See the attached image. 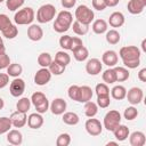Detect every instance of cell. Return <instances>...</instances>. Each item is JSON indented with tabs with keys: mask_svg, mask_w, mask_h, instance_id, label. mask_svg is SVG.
<instances>
[{
	"mask_svg": "<svg viewBox=\"0 0 146 146\" xmlns=\"http://www.w3.org/2000/svg\"><path fill=\"white\" fill-rule=\"evenodd\" d=\"M140 55L141 51L136 46H125L119 51V56L121 57L123 65L131 70L137 68L140 65Z\"/></svg>",
	"mask_w": 146,
	"mask_h": 146,
	"instance_id": "6da1fadb",
	"label": "cell"
},
{
	"mask_svg": "<svg viewBox=\"0 0 146 146\" xmlns=\"http://www.w3.org/2000/svg\"><path fill=\"white\" fill-rule=\"evenodd\" d=\"M73 23V16L68 10H62L57 14V17L54 22L52 29L57 33H64L70 30Z\"/></svg>",
	"mask_w": 146,
	"mask_h": 146,
	"instance_id": "7a4b0ae2",
	"label": "cell"
},
{
	"mask_svg": "<svg viewBox=\"0 0 146 146\" xmlns=\"http://www.w3.org/2000/svg\"><path fill=\"white\" fill-rule=\"evenodd\" d=\"M55 15H56L55 6L51 3H46V5H42L41 7H39V9L36 11V21L41 24L49 23L50 21H52L55 18Z\"/></svg>",
	"mask_w": 146,
	"mask_h": 146,
	"instance_id": "3957f363",
	"label": "cell"
},
{
	"mask_svg": "<svg viewBox=\"0 0 146 146\" xmlns=\"http://www.w3.org/2000/svg\"><path fill=\"white\" fill-rule=\"evenodd\" d=\"M34 17H35V14H34L33 8L25 7V8H22L15 13L14 22L17 25H29V24H32Z\"/></svg>",
	"mask_w": 146,
	"mask_h": 146,
	"instance_id": "277c9868",
	"label": "cell"
},
{
	"mask_svg": "<svg viewBox=\"0 0 146 146\" xmlns=\"http://www.w3.org/2000/svg\"><path fill=\"white\" fill-rule=\"evenodd\" d=\"M74 15H75V21H78L82 24H86V25L91 24V22H94V18H95V14H94L92 9H90L86 5L78 6Z\"/></svg>",
	"mask_w": 146,
	"mask_h": 146,
	"instance_id": "5b68a950",
	"label": "cell"
},
{
	"mask_svg": "<svg viewBox=\"0 0 146 146\" xmlns=\"http://www.w3.org/2000/svg\"><path fill=\"white\" fill-rule=\"evenodd\" d=\"M121 123V114L119 111L116 110H111L108 111L105 116H104V121H103V125L107 131H114V129Z\"/></svg>",
	"mask_w": 146,
	"mask_h": 146,
	"instance_id": "8992f818",
	"label": "cell"
},
{
	"mask_svg": "<svg viewBox=\"0 0 146 146\" xmlns=\"http://www.w3.org/2000/svg\"><path fill=\"white\" fill-rule=\"evenodd\" d=\"M84 128H86V131L92 136V137H96V136H99L103 131V124L100 123L99 120L97 119H94V117H89L86 123H84Z\"/></svg>",
	"mask_w": 146,
	"mask_h": 146,
	"instance_id": "52a82bcc",
	"label": "cell"
},
{
	"mask_svg": "<svg viewBox=\"0 0 146 146\" xmlns=\"http://www.w3.org/2000/svg\"><path fill=\"white\" fill-rule=\"evenodd\" d=\"M25 91V81L23 79L18 78H14V80L10 82L9 86V92L13 97H19L23 95V92Z\"/></svg>",
	"mask_w": 146,
	"mask_h": 146,
	"instance_id": "ba28073f",
	"label": "cell"
},
{
	"mask_svg": "<svg viewBox=\"0 0 146 146\" xmlns=\"http://www.w3.org/2000/svg\"><path fill=\"white\" fill-rule=\"evenodd\" d=\"M125 98L128 99V102L131 105H138L141 103L143 98H144V92L143 89L138 88V87H132L127 91Z\"/></svg>",
	"mask_w": 146,
	"mask_h": 146,
	"instance_id": "9c48e42d",
	"label": "cell"
},
{
	"mask_svg": "<svg viewBox=\"0 0 146 146\" xmlns=\"http://www.w3.org/2000/svg\"><path fill=\"white\" fill-rule=\"evenodd\" d=\"M51 75L52 74L50 73L48 67H41L34 74V83L38 86H46L50 81Z\"/></svg>",
	"mask_w": 146,
	"mask_h": 146,
	"instance_id": "30bf717a",
	"label": "cell"
},
{
	"mask_svg": "<svg viewBox=\"0 0 146 146\" xmlns=\"http://www.w3.org/2000/svg\"><path fill=\"white\" fill-rule=\"evenodd\" d=\"M103 63L98 58H91L86 64V72L89 75H98L102 72Z\"/></svg>",
	"mask_w": 146,
	"mask_h": 146,
	"instance_id": "8fae6325",
	"label": "cell"
},
{
	"mask_svg": "<svg viewBox=\"0 0 146 146\" xmlns=\"http://www.w3.org/2000/svg\"><path fill=\"white\" fill-rule=\"evenodd\" d=\"M66 100L63 98H55L49 105V110L54 115H62L66 111Z\"/></svg>",
	"mask_w": 146,
	"mask_h": 146,
	"instance_id": "7c38bea8",
	"label": "cell"
},
{
	"mask_svg": "<svg viewBox=\"0 0 146 146\" xmlns=\"http://www.w3.org/2000/svg\"><path fill=\"white\" fill-rule=\"evenodd\" d=\"M10 121H11V125L14 128H23L26 122H27V116L26 113L16 111L14 113H11L10 115Z\"/></svg>",
	"mask_w": 146,
	"mask_h": 146,
	"instance_id": "4fadbf2b",
	"label": "cell"
},
{
	"mask_svg": "<svg viewBox=\"0 0 146 146\" xmlns=\"http://www.w3.org/2000/svg\"><path fill=\"white\" fill-rule=\"evenodd\" d=\"M117 60H119V56H117L116 51H114V50H106L102 56V63L108 67L116 66Z\"/></svg>",
	"mask_w": 146,
	"mask_h": 146,
	"instance_id": "5bb4252c",
	"label": "cell"
},
{
	"mask_svg": "<svg viewBox=\"0 0 146 146\" xmlns=\"http://www.w3.org/2000/svg\"><path fill=\"white\" fill-rule=\"evenodd\" d=\"M43 36V30L38 24H31L27 27V38L31 41H40Z\"/></svg>",
	"mask_w": 146,
	"mask_h": 146,
	"instance_id": "9a60e30c",
	"label": "cell"
},
{
	"mask_svg": "<svg viewBox=\"0 0 146 146\" xmlns=\"http://www.w3.org/2000/svg\"><path fill=\"white\" fill-rule=\"evenodd\" d=\"M27 125L31 129H40L43 125V116L40 113H31L27 116Z\"/></svg>",
	"mask_w": 146,
	"mask_h": 146,
	"instance_id": "2e32d148",
	"label": "cell"
},
{
	"mask_svg": "<svg viewBox=\"0 0 146 146\" xmlns=\"http://www.w3.org/2000/svg\"><path fill=\"white\" fill-rule=\"evenodd\" d=\"M124 15L121 13V11H114L110 15V18H108V23L112 27L116 29V27H121L123 24H124Z\"/></svg>",
	"mask_w": 146,
	"mask_h": 146,
	"instance_id": "e0dca14e",
	"label": "cell"
},
{
	"mask_svg": "<svg viewBox=\"0 0 146 146\" xmlns=\"http://www.w3.org/2000/svg\"><path fill=\"white\" fill-rule=\"evenodd\" d=\"M7 141L11 145H21L23 143V135L19 130L17 129H10L7 132Z\"/></svg>",
	"mask_w": 146,
	"mask_h": 146,
	"instance_id": "ac0fdd59",
	"label": "cell"
},
{
	"mask_svg": "<svg viewBox=\"0 0 146 146\" xmlns=\"http://www.w3.org/2000/svg\"><path fill=\"white\" fill-rule=\"evenodd\" d=\"M129 143L131 146H144L146 143L145 133L141 131H133L131 135L129 133Z\"/></svg>",
	"mask_w": 146,
	"mask_h": 146,
	"instance_id": "d6986e66",
	"label": "cell"
},
{
	"mask_svg": "<svg viewBox=\"0 0 146 146\" xmlns=\"http://www.w3.org/2000/svg\"><path fill=\"white\" fill-rule=\"evenodd\" d=\"M113 133H114V137H115V139H116L117 141H124V140L129 137L130 131H129V128H128L127 125L120 123V124L114 129Z\"/></svg>",
	"mask_w": 146,
	"mask_h": 146,
	"instance_id": "ffe728a7",
	"label": "cell"
},
{
	"mask_svg": "<svg viewBox=\"0 0 146 146\" xmlns=\"http://www.w3.org/2000/svg\"><path fill=\"white\" fill-rule=\"evenodd\" d=\"M94 95L92 89L89 86H81L79 89V103H87L89 100H91Z\"/></svg>",
	"mask_w": 146,
	"mask_h": 146,
	"instance_id": "44dd1931",
	"label": "cell"
},
{
	"mask_svg": "<svg viewBox=\"0 0 146 146\" xmlns=\"http://www.w3.org/2000/svg\"><path fill=\"white\" fill-rule=\"evenodd\" d=\"M145 5L141 3L139 0H130L127 5V8H128V11L132 15H139L144 11L145 9Z\"/></svg>",
	"mask_w": 146,
	"mask_h": 146,
	"instance_id": "7402d4cb",
	"label": "cell"
},
{
	"mask_svg": "<svg viewBox=\"0 0 146 146\" xmlns=\"http://www.w3.org/2000/svg\"><path fill=\"white\" fill-rule=\"evenodd\" d=\"M91 29L96 34H103V33H106V31L108 29V24L105 19L99 18V19H96L92 22Z\"/></svg>",
	"mask_w": 146,
	"mask_h": 146,
	"instance_id": "603a6c76",
	"label": "cell"
},
{
	"mask_svg": "<svg viewBox=\"0 0 146 146\" xmlns=\"http://www.w3.org/2000/svg\"><path fill=\"white\" fill-rule=\"evenodd\" d=\"M62 120L67 125H76L79 123V121H80V117L74 112H64Z\"/></svg>",
	"mask_w": 146,
	"mask_h": 146,
	"instance_id": "cb8c5ba5",
	"label": "cell"
},
{
	"mask_svg": "<svg viewBox=\"0 0 146 146\" xmlns=\"http://www.w3.org/2000/svg\"><path fill=\"white\" fill-rule=\"evenodd\" d=\"M125 95H127V89L121 86V84H117V86H114L111 90V96L112 98L116 99V100H122L125 98Z\"/></svg>",
	"mask_w": 146,
	"mask_h": 146,
	"instance_id": "d4e9b609",
	"label": "cell"
},
{
	"mask_svg": "<svg viewBox=\"0 0 146 146\" xmlns=\"http://www.w3.org/2000/svg\"><path fill=\"white\" fill-rule=\"evenodd\" d=\"M113 68L115 71V75H116V82H123L129 79L130 73H129L128 68H125L123 66H114Z\"/></svg>",
	"mask_w": 146,
	"mask_h": 146,
	"instance_id": "484cf974",
	"label": "cell"
},
{
	"mask_svg": "<svg viewBox=\"0 0 146 146\" xmlns=\"http://www.w3.org/2000/svg\"><path fill=\"white\" fill-rule=\"evenodd\" d=\"M106 41L110 43V44H117L120 42V39H121V35L119 33V31H116L115 29H112V30H107L106 31Z\"/></svg>",
	"mask_w": 146,
	"mask_h": 146,
	"instance_id": "4316f807",
	"label": "cell"
},
{
	"mask_svg": "<svg viewBox=\"0 0 146 146\" xmlns=\"http://www.w3.org/2000/svg\"><path fill=\"white\" fill-rule=\"evenodd\" d=\"M23 72V66L18 63L9 64L7 67V74L11 78H18Z\"/></svg>",
	"mask_w": 146,
	"mask_h": 146,
	"instance_id": "83f0119b",
	"label": "cell"
},
{
	"mask_svg": "<svg viewBox=\"0 0 146 146\" xmlns=\"http://www.w3.org/2000/svg\"><path fill=\"white\" fill-rule=\"evenodd\" d=\"M102 79L106 84H112L114 82H116V75H115V71L114 68L110 67L107 70H105L102 74Z\"/></svg>",
	"mask_w": 146,
	"mask_h": 146,
	"instance_id": "f1b7e54d",
	"label": "cell"
},
{
	"mask_svg": "<svg viewBox=\"0 0 146 146\" xmlns=\"http://www.w3.org/2000/svg\"><path fill=\"white\" fill-rule=\"evenodd\" d=\"M72 29H73V32L76 34V35H84L88 33L89 31V25H86V24H82L78 21H74L72 23Z\"/></svg>",
	"mask_w": 146,
	"mask_h": 146,
	"instance_id": "f546056e",
	"label": "cell"
},
{
	"mask_svg": "<svg viewBox=\"0 0 146 146\" xmlns=\"http://www.w3.org/2000/svg\"><path fill=\"white\" fill-rule=\"evenodd\" d=\"M98 113V106L96 103L89 100L87 103H84V114L88 117H94L96 114Z\"/></svg>",
	"mask_w": 146,
	"mask_h": 146,
	"instance_id": "4dcf8cb0",
	"label": "cell"
},
{
	"mask_svg": "<svg viewBox=\"0 0 146 146\" xmlns=\"http://www.w3.org/2000/svg\"><path fill=\"white\" fill-rule=\"evenodd\" d=\"M73 57L78 62H84L89 57V50L84 46H82L79 49H76L75 51H73Z\"/></svg>",
	"mask_w": 146,
	"mask_h": 146,
	"instance_id": "1f68e13d",
	"label": "cell"
},
{
	"mask_svg": "<svg viewBox=\"0 0 146 146\" xmlns=\"http://www.w3.org/2000/svg\"><path fill=\"white\" fill-rule=\"evenodd\" d=\"M55 60L64 66H67L70 63H71V57L70 55L64 51V50H60V51H57L56 55H55Z\"/></svg>",
	"mask_w": 146,
	"mask_h": 146,
	"instance_id": "d6a6232c",
	"label": "cell"
},
{
	"mask_svg": "<svg viewBox=\"0 0 146 146\" xmlns=\"http://www.w3.org/2000/svg\"><path fill=\"white\" fill-rule=\"evenodd\" d=\"M48 68H49V71H50V73H51L52 75H62V74L65 72L66 66H64V65L57 63V62L54 59V60L50 63V65L48 66Z\"/></svg>",
	"mask_w": 146,
	"mask_h": 146,
	"instance_id": "836d02e7",
	"label": "cell"
},
{
	"mask_svg": "<svg viewBox=\"0 0 146 146\" xmlns=\"http://www.w3.org/2000/svg\"><path fill=\"white\" fill-rule=\"evenodd\" d=\"M30 107H31V99H29L27 97H22L17 102V104H16L17 111L23 112V113H27V111L30 110Z\"/></svg>",
	"mask_w": 146,
	"mask_h": 146,
	"instance_id": "e575fe53",
	"label": "cell"
},
{
	"mask_svg": "<svg viewBox=\"0 0 146 146\" xmlns=\"http://www.w3.org/2000/svg\"><path fill=\"white\" fill-rule=\"evenodd\" d=\"M51 62H52V57L49 52H41L38 56V64L41 67H48Z\"/></svg>",
	"mask_w": 146,
	"mask_h": 146,
	"instance_id": "d590c367",
	"label": "cell"
},
{
	"mask_svg": "<svg viewBox=\"0 0 146 146\" xmlns=\"http://www.w3.org/2000/svg\"><path fill=\"white\" fill-rule=\"evenodd\" d=\"M47 99H48V98L46 97V95H44L43 92H41V91H36V92L32 94V96H31V103L34 105V107L39 106L40 104H42V103L46 102Z\"/></svg>",
	"mask_w": 146,
	"mask_h": 146,
	"instance_id": "8d00e7d4",
	"label": "cell"
},
{
	"mask_svg": "<svg viewBox=\"0 0 146 146\" xmlns=\"http://www.w3.org/2000/svg\"><path fill=\"white\" fill-rule=\"evenodd\" d=\"M11 121H10V117H7V116H1L0 117V135H3V133H7L10 129H11Z\"/></svg>",
	"mask_w": 146,
	"mask_h": 146,
	"instance_id": "74e56055",
	"label": "cell"
},
{
	"mask_svg": "<svg viewBox=\"0 0 146 146\" xmlns=\"http://www.w3.org/2000/svg\"><path fill=\"white\" fill-rule=\"evenodd\" d=\"M1 33H2V36L7 38V39H14V38H16L17 34H18V29H17L16 25L11 24V25H9L7 29H5Z\"/></svg>",
	"mask_w": 146,
	"mask_h": 146,
	"instance_id": "f35d334b",
	"label": "cell"
},
{
	"mask_svg": "<svg viewBox=\"0 0 146 146\" xmlns=\"http://www.w3.org/2000/svg\"><path fill=\"white\" fill-rule=\"evenodd\" d=\"M123 116L125 120L128 121H132L135 120L137 116H138V110L132 105V106H129L124 110V113H123Z\"/></svg>",
	"mask_w": 146,
	"mask_h": 146,
	"instance_id": "ab89813d",
	"label": "cell"
},
{
	"mask_svg": "<svg viewBox=\"0 0 146 146\" xmlns=\"http://www.w3.org/2000/svg\"><path fill=\"white\" fill-rule=\"evenodd\" d=\"M24 2H25V0H6V6H7L8 10L16 11L24 5Z\"/></svg>",
	"mask_w": 146,
	"mask_h": 146,
	"instance_id": "60d3db41",
	"label": "cell"
},
{
	"mask_svg": "<svg viewBox=\"0 0 146 146\" xmlns=\"http://www.w3.org/2000/svg\"><path fill=\"white\" fill-rule=\"evenodd\" d=\"M70 144H71V136L66 132L60 133L56 139V145L57 146H68Z\"/></svg>",
	"mask_w": 146,
	"mask_h": 146,
	"instance_id": "b9f144b4",
	"label": "cell"
},
{
	"mask_svg": "<svg viewBox=\"0 0 146 146\" xmlns=\"http://www.w3.org/2000/svg\"><path fill=\"white\" fill-rule=\"evenodd\" d=\"M79 89H80V86H76V84H72L67 89L68 97L72 100H74V102H78L79 100Z\"/></svg>",
	"mask_w": 146,
	"mask_h": 146,
	"instance_id": "7bdbcfd3",
	"label": "cell"
},
{
	"mask_svg": "<svg viewBox=\"0 0 146 146\" xmlns=\"http://www.w3.org/2000/svg\"><path fill=\"white\" fill-rule=\"evenodd\" d=\"M97 106L100 108H107L111 104V98L110 95H104V96H97Z\"/></svg>",
	"mask_w": 146,
	"mask_h": 146,
	"instance_id": "ee69618b",
	"label": "cell"
},
{
	"mask_svg": "<svg viewBox=\"0 0 146 146\" xmlns=\"http://www.w3.org/2000/svg\"><path fill=\"white\" fill-rule=\"evenodd\" d=\"M71 41H72V36L71 35H62L59 38V46L64 49V50H70L71 49Z\"/></svg>",
	"mask_w": 146,
	"mask_h": 146,
	"instance_id": "f6af8a7d",
	"label": "cell"
},
{
	"mask_svg": "<svg viewBox=\"0 0 146 146\" xmlns=\"http://www.w3.org/2000/svg\"><path fill=\"white\" fill-rule=\"evenodd\" d=\"M96 95L97 96H104V95H110V88L104 82V83H98L95 88Z\"/></svg>",
	"mask_w": 146,
	"mask_h": 146,
	"instance_id": "bcb514c9",
	"label": "cell"
},
{
	"mask_svg": "<svg viewBox=\"0 0 146 146\" xmlns=\"http://www.w3.org/2000/svg\"><path fill=\"white\" fill-rule=\"evenodd\" d=\"M11 21L10 18L6 15V14H0V31L2 32L5 29H7L9 25H11Z\"/></svg>",
	"mask_w": 146,
	"mask_h": 146,
	"instance_id": "7dc6e473",
	"label": "cell"
},
{
	"mask_svg": "<svg viewBox=\"0 0 146 146\" xmlns=\"http://www.w3.org/2000/svg\"><path fill=\"white\" fill-rule=\"evenodd\" d=\"M83 46V42L82 40L79 38V36H72V41H71V49L72 51H75L76 49H79L80 47Z\"/></svg>",
	"mask_w": 146,
	"mask_h": 146,
	"instance_id": "c3c4849f",
	"label": "cell"
},
{
	"mask_svg": "<svg viewBox=\"0 0 146 146\" xmlns=\"http://www.w3.org/2000/svg\"><path fill=\"white\" fill-rule=\"evenodd\" d=\"M91 3H92V8L98 11H102L106 8L105 0H91Z\"/></svg>",
	"mask_w": 146,
	"mask_h": 146,
	"instance_id": "681fc988",
	"label": "cell"
},
{
	"mask_svg": "<svg viewBox=\"0 0 146 146\" xmlns=\"http://www.w3.org/2000/svg\"><path fill=\"white\" fill-rule=\"evenodd\" d=\"M9 64H10V58H9V56H8L7 54L0 55V70L7 68Z\"/></svg>",
	"mask_w": 146,
	"mask_h": 146,
	"instance_id": "f907efd6",
	"label": "cell"
},
{
	"mask_svg": "<svg viewBox=\"0 0 146 146\" xmlns=\"http://www.w3.org/2000/svg\"><path fill=\"white\" fill-rule=\"evenodd\" d=\"M9 83V75L7 73H0V89H3Z\"/></svg>",
	"mask_w": 146,
	"mask_h": 146,
	"instance_id": "816d5d0a",
	"label": "cell"
},
{
	"mask_svg": "<svg viewBox=\"0 0 146 146\" xmlns=\"http://www.w3.org/2000/svg\"><path fill=\"white\" fill-rule=\"evenodd\" d=\"M60 3L65 9H71L75 6L76 0H60Z\"/></svg>",
	"mask_w": 146,
	"mask_h": 146,
	"instance_id": "f5cc1de1",
	"label": "cell"
},
{
	"mask_svg": "<svg viewBox=\"0 0 146 146\" xmlns=\"http://www.w3.org/2000/svg\"><path fill=\"white\" fill-rule=\"evenodd\" d=\"M138 79L141 82H146V68H141L138 72Z\"/></svg>",
	"mask_w": 146,
	"mask_h": 146,
	"instance_id": "db71d44e",
	"label": "cell"
},
{
	"mask_svg": "<svg viewBox=\"0 0 146 146\" xmlns=\"http://www.w3.org/2000/svg\"><path fill=\"white\" fill-rule=\"evenodd\" d=\"M119 2H120V0H105L106 7H115V6H117Z\"/></svg>",
	"mask_w": 146,
	"mask_h": 146,
	"instance_id": "11a10c76",
	"label": "cell"
},
{
	"mask_svg": "<svg viewBox=\"0 0 146 146\" xmlns=\"http://www.w3.org/2000/svg\"><path fill=\"white\" fill-rule=\"evenodd\" d=\"M6 54V46L3 43V41H0V55Z\"/></svg>",
	"mask_w": 146,
	"mask_h": 146,
	"instance_id": "9f6ffc18",
	"label": "cell"
},
{
	"mask_svg": "<svg viewBox=\"0 0 146 146\" xmlns=\"http://www.w3.org/2000/svg\"><path fill=\"white\" fill-rule=\"evenodd\" d=\"M141 50L145 52L146 51V39H144L143 41H141Z\"/></svg>",
	"mask_w": 146,
	"mask_h": 146,
	"instance_id": "6f0895ef",
	"label": "cell"
},
{
	"mask_svg": "<svg viewBox=\"0 0 146 146\" xmlns=\"http://www.w3.org/2000/svg\"><path fill=\"white\" fill-rule=\"evenodd\" d=\"M3 106H5V102H3V99L0 97V110H2Z\"/></svg>",
	"mask_w": 146,
	"mask_h": 146,
	"instance_id": "680465c9",
	"label": "cell"
},
{
	"mask_svg": "<svg viewBox=\"0 0 146 146\" xmlns=\"http://www.w3.org/2000/svg\"><path fill=\"white\" fill-rule=\"evenodd\" d=\"M106 145L107 146H110V145H117V141H108Z\"/></svg>",
	"mask_w": 146,
	"mask_h": 146,
	"instance_id": "91938a15",
	"label": "cell"
},
{
	"mask_svg": "<svg viewBox=\"0 0 146 146\" xmlns=\"http://www.w3.org/2000/svg\"><path fill=\"white\" fill-rule=\"evenodd\" d=\"M139 1H140V2H141V3H144V5H145V6H146V0H139Z\"/></svg>",
	"mask_w": 146,
	"mask_h": 146,
	"instance_id": "94428289",
	"label": "cell"
},
{
	"mask_svg": "<svg viewBox=\"0 0 146 146\" xmlns=\"http://www.w3.org/2000/svg\"><path fill=\"white\" fill-rule=\"evenodd\" d=\"M3 1H6V0H0V3H1V2H3Z\"/></svg>",
	"mask_w": 146,
	"mask_h": 146,
	"instance_id": "6125c7cd",
	"label": "cell"
},
{
	"mask_svg": "<svg viewBox=\"0 0 146 146\" xmlns=\"http://www.w3.org/2000/svg\"><path fill=\"white\" fill-rule=\"evenodd\" d=\"M0 41H2V38H1V36H0Z\"/></svg>",
	"mask_w": 146,
	"mask_h": 146,
	"instance_id": "be15d7a7",
	"label": "cell"
}]
</instances>
